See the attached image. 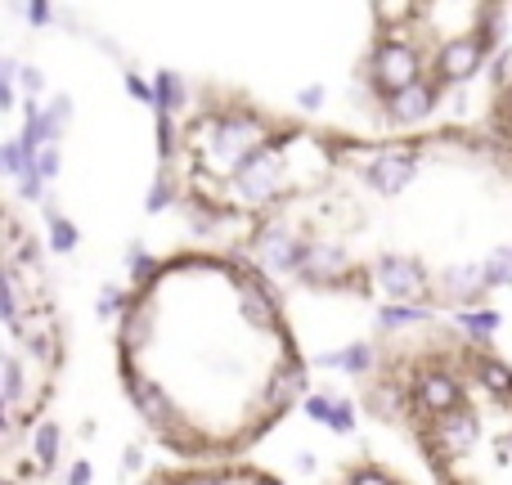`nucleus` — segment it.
Returning a JSON list of instances; mask_svg holds the SVG:
<instances>
[{"label": "nucleus", "instance_id": "nucleus-1", "mask_svg": "<svg viewBox=\"0 0 512 485\" xmlns=\"http://www.w3.org/2000/svg\"><path fill=\"white\" fill-rule=\"evenodd\" d=\"M180 198L292 288L382 310L512 292V144L495 131H337L207 99L171 153Z\"/></svg>", "mask_w": 512, "mask_h": 485}, {"label": "nucleus", "instance_id": "nucleus-2", "mask_svg": "<svg viewBox=\"0 0 512 485\" xmlns=\"http://www.w3.org/2000/svg\"><path fill=\"white\" fill-rule=\"evenodd\" d=\"M117 378L180 463H234L306 396V355L274 279L243 252L185 247L135 274Z\"/></svg>", "mask_w": 512, "mask_h": 485}, {"label": "nucleus", "instance_id": "nucleus-3", "mask_svg": "<svg viewBox=\"0 0 512 485\" xmlns=\"http://www.w3.org/2000/svg\"><path fill=\"white\" fill-rule=\"evenodd\" d=\"M373 405L405 427L436 485H512V364L486 342H405L382 360Z\"/></svg>", "mask_w": 512, "mask_h": 485}, {"label": "nucleus", "instance_id": "nucleus-4", "mask_svg": "<svg viewBox=\"0 0 512 485\" xmlns=\"http://www.w3.org/2000/svg\"><path fill=\"white\" fill-rule=\"evenodd\" d=\"M5 346H0V463L5 485H27V441L36 436L63 373V319L36 234L14 207L0 225Z\"/></svg>", "mask_w": 512, "mask_h": 485}, {"label": "nucleus", "instance_id": "nucleus-5", "mask_svg": "<svg viewBox=\"0 0 512 485\" xmlns=\"http://www.w3.org/2000/svg\"><path fill=\"white\" fill-rule=\"evenodd\" d=\"M364 86L391 126L409 131L495 50L499 5H378Z\"/></svg>", "mask_w": 512, "mask_h": 485}, {"label": "nucleus", "instance_id": "nucleus-6", "mask_svg": "<svg viewBox=\"0 0 512 485\" xmlns=\"http://www.w3.org/2000/svg\"><path fill=\"white\" fill-rule=\"evenodd\" d=\"M144 485H288V481L256 468L248 459H234V463H176V468H158L144 477Z\"/></svg>", "mask_w": 512, "mask_h": 485}, {"label": "nucleus", "instance_id": "nucleus-7", "mask_svg": "<svg viewBox=\"0 0 512 485\" xmlns=\"http://www.w3.org/2000/svg\"><path fill=\"white\" fill-rule=\"evenodd\" d=\"M337 485H414V481L400 477L396 468H387V463H378V459H355V463H346Z\"/></svg>", "mask_w": 512, "mask_h": 485}, {"label": "nucleus", "instance_id": "nucleus-8", "mask_svg": "<svg viewBox=\"0 0 512 485\" xmlns=\"http://www.w3.org/2000/svg\"><path fill=\"white\" fill-rule=\"evenodd\" d=\"M490 131L504 144H512V77L499 86V95L490 99Z\"/></svg>", "mask_w": 512, "mask_h": 485}]
</instances>
